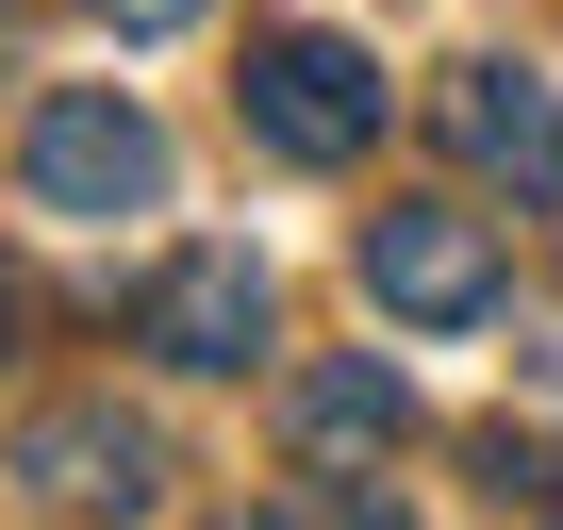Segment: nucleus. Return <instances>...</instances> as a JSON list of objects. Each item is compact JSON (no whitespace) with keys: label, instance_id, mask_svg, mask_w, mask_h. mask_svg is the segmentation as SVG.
<instances>
[{"label":"nucleus","instance_id":"nucleus-1","mask_svg":"<svg viewBox=\"0 0 563 530\" xmlns=\"http://www.w3.org/2000/svg\"><path fill=\"white\" fill-rule=\"evenodd\" d=\"M232 117L282 150V166H365L382 150V117H398V84H382V51H349V34H249V67H232Z\"/></svg>","mask_w":563,"mask_h":530},{"label":"nucleus","instance_id":"nucleus-2","mask_svg":"<svg viewBox=\"0 0 563 530\" xmlns=\"http://www.w3.org/2000/svg\"><path fill=\"white\" fill-rule=\"evenodd\" d=\"M365 299H382L398 332H481V316L514 299L497 216H464V199H382V216H365Z\"/></svg>","mask_w":563,"mask_h":530},{"label":"nucleus","instance_id":"nucleus-3","mask_svg":"<svg viewBox=\"0 0 563 530\" xmlns=\"http://www.w3.org/2000/svg\"><path fill=\"white\" fill-rule=\"evenodd\" d=\"M18 166H34V199H51V216H84V232H117V216H150V199H166V133H150V100H117V84L34 100Z\"/></svg>","mask_w":563,"mask_h":530},{"label":"nucleus","instance_id":"nucleus-4","mask_svg":"<svg viewBox=\"0 0 563 530\" xmlns=\"http://www.w3.org/2000/svg\"><path fill=\"white\" fill-rule=\"evenodd\" d=\"M133 349H150V365H183V382L249 365V349H265V249H232V232L166 249L150 283H133Z\"/></svg>","mask_w":563,"mask_h":530},{"label":"nucleus","instance_id":"nucleus-5","mask_svg":"<svg viewBox=\"0 0 563 530\" xmlns=\"http://www.w3.org/2000/svg\"><path fill=\"white\" fill-rule=\"evenodd\" d=\"M18 481H34L51 514H117V530H133V514L166 497V431L117 415V398H51V415L18 431Z\"/></svg>","mask_w":563,"mask_h":530},{"label":"nucleus","instance_id":"nucleus-6","mask_svg":"<svg viewBox=\"0 0 563 530\" xmlns=\"http://www.w3.org/2000/svg\"><path fill=\"white\" fill-rule=\"evenodd\" d=\"M448 150L481 166V183H514L530 216H563V84H530V67H448Z\"/></svg>","mask_w":563,"mask_h":530},{"label":"nucleus","instance_id":"nucleus-7","mask_svg":"<svg viewBox=\"0 0 563 530\" xmlns=\"http://www.w3.org/2000/svg\"><path fill=\"white\" fill-rule=\"evenodd\" d=\"M398 431H415V382L382 349H332V365L282 382V448H299V464H382Z\"/></svg>","mask_w":563,"mask_h":530},{"label":"nucleus","instance_id":"nucleus-8","mask_svg":"<svg viewBox=\"0 0 563 530\" xmlns=\"http://www.w3.org/2000/svg\"><path fill=\"white\" fill-rule=\"evenodd\" d=\"M249 530H398V514H382L365 481H282V497H265Z\"/></svg>","mask_w":563,"mask_h":530},{"label":"nucleus","instance_id":"nucleus-9","mask_svg":"<svg viewBox=\"0 0 563 530\" xmlns=\"http://www.w3.org/2000/svg\"><path fill=\"white\" fill-rule=\"evenodd\" d=\"M464 464H481L497 497H563V448H547V431H514V415H497V431H481Z\"/></svg>","mask_w":563,"mask_h":530},{"label":"nucleus","instance_id":"nucleus-10","mask_svg":"<svg viewBox=\"0 0 563 530\" xmlns=\"http://www.w3.org/2000/svg\"><path fill=\"white\" fill-rule=\"evenodd\" d=\"M84 18H100V34H199L216 0H84Z\"/></svg>","mask_w":563,"mask_h":530},{"label":"nucleus","instance_id":"nucleus-11","mask_svg":"<svg viewBox=\"0 0 563 530\" xmlns=\"http://www.w3.org/2000/svg\"><path fill=\"white\" fill-rule=\"evenodd\" d=\"M0 349H18V265H0Z\"/></svg>","mask_w":563,"mask_h":530}]
</instances>
